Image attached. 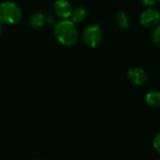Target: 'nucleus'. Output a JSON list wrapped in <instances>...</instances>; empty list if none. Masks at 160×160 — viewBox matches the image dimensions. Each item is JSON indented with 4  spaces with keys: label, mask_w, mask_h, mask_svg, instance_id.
Instances as JSON below:
<instances>
[{
    "label": "nucleus",
    "mask_w": 160,
    "mask_h": 160,
    "mask_svg": "<svg viewBox=\"0 0 160 160\" xmlns=\"http://www.w3.org/2000/svg\"><path fill=\"white\" fill-rule=\"evenodd\" d=\"M46 22V17L40 12H34L29 18V24L35 30L43 28Z\"/></svg>",
    "instance_id": "obj_7"
},
{
    "label": "nucleus",
    "mask_w": 160,
    "mask_h": 160,
    "mask_svg": "<svg viewBox=\"0 0 160 160\" xmlns=\"http://www.w3.org/2000/svg\"><path fill=\"white\" fill-rule=\"evenodd\" d=\"M127 76L129 82L137 86H142L145 84L148 80V76L145 70L142 69V68H137V67L129 68L128 70Z\"/></svg>",
    "instance_id": "obj_6"
},
{
    "label": "nucleus",
    "mask_w": 160,
    "mask_h": 160,
    "mask_svg": "<svg viewBox=\"0 0 160 160\" xmlns=\"http://www.w3.org/2000/svg\"><path fill=\"white\" fill-rule=\"evenodd\" d=\"M102 37L103 35H102L101 27L97 23L87 25L83 29L82 35L84 44L92 49L97 48L100 45L102 41Z\"/></svg>",
    "instance_id": "obj_3"
},
{
    "label": "nucleus",
    "mask_w": 160,
    "mask_h": 160,
    "mask_svg": "<svg viewBox=\"0 0 160 160\" xmlns=\"http://www.w3.org/2000/svg\"><path fill=\"white\" fill-rule=\"evenodd\" d=\"M22 17L21 8L12 1H6L0 4V21L3 23L16 24Z\"/></svg>",
    "instance_id": "obj_2"
},
{
    "label": "nucleus",
    "mask_w": 160,
    "mask_h": 160,
    "mask_svg": "<svg viewBox=\"0 0 160 160\" xmlns=\"http://www.w3.org/2000/svg\"><path fill=\"white\" fill-rule=\"evenodd\" d=\"M38 160H40V159H38Z\"/></svg>",
    "instance_id": "obj_16"
},
{
    "label": "nucleus",
    "mask_w": 160,
    "mask_h": 160,
    "mask_svg": "<svg viewBox=\"0 0 160 160\" xmlns=\"http://www.w3.org/2000/svg\"><path fill=\"white\" fill-rule=\"evenodd\" d=\"M153 147L158 154H160V133L155 136L153 140Z\"/></svg>",
    "instance_id": "obj_12"
},
{
    "label": "nucleus",
    "mask_w": 160,
    "mask_h": 160,
    "mask_svg": "<svg viewBox=\"0 0 160 160\" xmlns=\"http://www.w3.org/2000/svg\"><path fill=\"white\" fill-rule=\"evenodd\" d=\"M141 1H142V3L144 6L149 7V8L155 6V5L158 2V0H141Z\"/></svg>",
    "instance_id": "obj_13"
},
{
    "label": "nucleus",
    "mask_w": 160,
    "mask_h": 160,
    "mask_svg": "<svg viewBox=\"0 0 160 160\" xmlns=\"http://www.w3.org/2000/svg\"><path fill=\"white\" fill-rule=\"evenodd\" d=\"M87 15H88V12H87V9L84 8V7H76L73 8L72 10V13H71V16H70V20L75 23H81L82 22H84L87 18Z\"/></svg>",
    "instance_id": "obj_8"
},
{
    "label": "nucleus",
    "mask_w": 160,
    "mask_h": 160,
    "mask_svg": "<svg viewBox=\"0 0 160 160\" xmlns=\"http://www.w3.org/2000/svg\"><path fill=\"white\" fill-rule=\"evenodd\" d=\"M2 31H3V22L0 21V36L2 34Z\"/></svg>",
    "instance_id": "obj_14"
},
{
    "label": "nucleus",
    "mask_w": 160,
    "mask_h": 160,
    "mask_svg": "<svg viewBox=\"0 0 160 160\" xmlns=\"http://www.w3.org/2000/svg\"><path fill=\"white\" fill-rule=\"evenodd\" d=\"M158 2H160V0H158Z\"/></svg>",
    "instance_id": "obj_15"
},
{
    "label": "nucleus",
    "mask_w": 160,
    "mask_h": 160,
    "mask_svg": "<svg viewBox=\"0 0 160 160\" xmlns=\"http://www.w3.org/2000/svg\"><path fill=\"white\" fill-rule=\"evenodd\" d=\"M73 8L68 0H56L53 3V12L61 20H68Z\"/></svg>",
    "instance_id": "obj_5"
},
{
    "label": "nucleus",
    "mask_w": 160,
    "mask_h": 160,
    "mask_svg": "<svg viewBox=\"0 0 160 160\" xmlns=\"http://www.w3.org/2000/svg\"><path fill=\"white\" fill-rule=\"evenodd\" d=\"M145 102L151 107H158L160 105V92L157 90L149 91L145 95Z\"/></svg>",
    "instance_id": "obj_10"
},
{
    "label": "nucleus",
    "mask_w": 160,
    "mask_h": 160,
    "mask_svg": "<svg viewBox=\"0 0 160 160\" xmlns=\"http://www.w3.org/2000/svg\"><path fill=\"white\" fill-rule=\"evenodd\" d=\"M140 22L146 28H155L160 23L159 10L153 7L145 8L140 15Z\"/></svg>",
    "instance_id": "obj_4"
},
{
    "label": "nucleus",
    "mask_w": 160,
    "mask_h": 160,
    "mask_svg": "<svg viewBox=\"0 0 160 160\" xmlns=\"http://www.w3.org/2000/svg\"><path fill=\"white\" fill-rule=\"evenodd\" d=\"M115 22L120 29L127 30L131 25V18L128 13L120 11L115 15Z\"/></svg>",
    "instance_id": "obj_9"
},
{
    "label": "nucleus",
    "mask_w": 160,
    "mask_h": 160,
    "mask_svg": "<svg viewBox=\"0 0 160 160\" xmlns=\"http://www.w3.org/2000/svg\"><path fill=\"white\" fill-rule=\"evenodd\" d=\"M54 37L57 41L66 47L74 46L79 40V32L71 20H61L54 26Z\"/></svg>",
    "instance_id": "obj_1"
},
{
    "label": "nucleus",
    "mask_w": 160,
    "mask_h": 160,
    "mask_svg": "<svg viewBox=\"0 0 160 160\" xmlns=\"http://www.w3.org/2000/svg\"><path fill=\"white\" fill-rule=\"evenodd\" d=\"M152 39L154 45L160 49V23L154 28L152 33Z\"/></svg>",
    "instance_id": "obj_11"
}]
</instances>
